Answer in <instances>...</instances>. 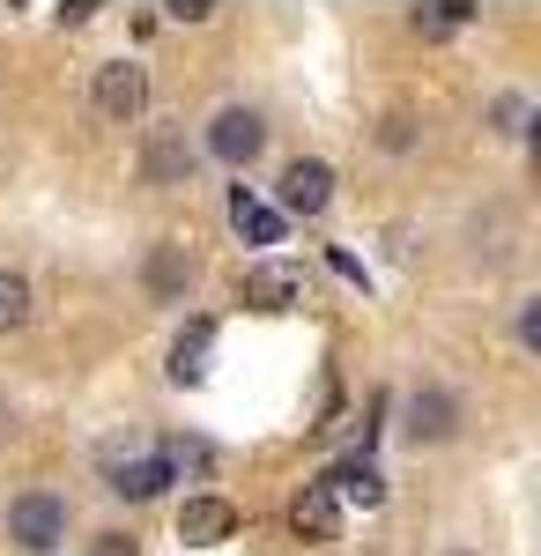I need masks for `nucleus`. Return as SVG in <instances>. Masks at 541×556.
<instances>
[{"instance_id": "6", "label": "nucleus", "mask_w": 541, "mask_h": 556, "mask_svg": "<svg viewBox=\"0 0 541 556\" xmlns=\"http://www.w3.org/2000/svg\"><path fill=\"white\" fill-rule=\"evenodd\" d=\"M334 201V172L319 164V156H297L290 172H282V208L290 215H319Z\"/></svg>"}, {"instance_id": "10", "label": "nucleus", "mask_w": 541, "mask_h": 556, "mask_svg": "<svg viewBox=\"0 0 541 556\" xmlns=\"http://www.w3.org/2000/svg\"><path fill=\"white\" fill-rule=\"evenodd\" d=\"M290 527L304 534V542H334V527H341V505L327 497V482H304L290 497Z\"/></svg>"}, {"instance_id": "5", "label": "nucleus", "mask_w": 541, "mask_h": 556, "mask_svg": "<svg viewBox=\"0 0 541 556\" xmlns=\"http://www.w3.org/2000/svg\"><path fill=\"white\" fill-rule=\"evenodd\" d=\"M230 534H238V505H230V497H186V505H178V542L215 549V542H230Z\"/></svg>"}, {"instance_id": "2", "label": "nucleus", "mask_w": 541, "mask_h": 556, "mask_svg": "<svg viewBox=\"0 0 541 556\" xmlns=\"http://www.w3.org/2000/svg\"><path fill=\"white\" fill-rule=\"evenodd\" d=\"M8 542H15V549H30V556L60 549V542H67V505H60V497H45V490L15 497V505H8Z\"/></svg>"}, {"instance_id": "16", "label": "nucleus", "mask_w": 541, "mask_h": 556, "mask_svg": "<svg viewBox=\"0 0 541 556\" xmlns=\"http://www.w3.org/2000/svg\"><path fill=\"white\" fill-rule=\"evenodd\" d=\"M467 15H475V8H460V0H445V8H430V15H416V30H423V38H453V30L467 23Z\"/></svg>"}, {"instance_id": "4", "label": "nucleus", "mask_w": 541, "mask_h": 556, "mask_svg": "<svg viewBox=\"0 0 541 556\" xmlns=\"http://www.w3.org/2000/svg\"><path fill=\"white\" fill-rule=\"evenodd\" d=\"M260 141H267V127H260V112L252 104H223L209 127V149L223 156V164H252L260 156Z\"/></svg>"}, {"instance_id": "3", "label": "nucleus", "mask_w": 541, "mask_h": 556, "mask_svg": "<svg viewBox=\"0 0 541 556\" xmlns=\"http://www.w3.org/2000/svg\"><path fill=\"white\" fill-rule=\"evenodd\" d=\"M104 475H112V490H119V497H156V490H164L171 482V468H164V453H156V445H104Z\"/></svg>"}, {"instance_id": "1", "label": "nucleus", "mask_w": 541, "mask_h": 556, "mask_svg": "<svg viewBox=\"0 0 541 556\" xmlns=\"http://www.w3.org/2000/svg\"><path fill=\"white\" fill-rule=\"evenodd\" d=\"M89 97H97V112H104L112 127H134L141 104H149V67H141V60H104L97 83H89Z\"/></svg>"}, {"instance_id": "12", "label": "nucleus", "mask_w": 541, "mask_h": 556, "mask_svg": "<svg viewBox=\"0 0 541 556\" xmlns=\"http://www.w3.org/2000/svg\"><path fill=\"white\" fill-rule=\"evenodd\" d=\"M230 223H238V238H252V245H282V215H275V208H260L246 186L230 193Z\"/></svg>"}, {"instance_id": "14", "label": "nucleus", "mask_w": 541, "mask_h": 556, "mask_svg": "<svg viewBox=\"0 0 541 556\" xmlns=\"http://www.w3.org/2000/svg\"><path fill=\"white\" fill-rule=\"evenodd\" d=\"M408 430H416V438H453V401H445L438 386L416 393V401H408Z\"/></svg>"}, {"instance_id": "8", "label": "nucleus", "mask_w": 541, "mask_h": 556, "mask_svg": "<svg viewBox=\"0 0 541 556\" xmlns=\"http://www.w3.org/2000/svg\"><path fill=\"white\" fill-rule=\"evenodd\" d=\"M246 304H260V312H290V304H304V275L282 267V260L252 267V275H246Z\"/></svg>"}, {"instance_id": "7", "label": "nucleus", "mask_w": 541, "mask_h": 556, "mask_svg": "<svg viewBox=\"0 0 541 556\" xmlns=\"http://www.w3.org/2000/svg\"><path fill=\"white\" fill-rule=\"evenodd\" d=\"M319 482H327V497H334V505H364V513H372L378 497H386V475L372 468V453L341 460V468H334V475H319Z\"/></svg>"}, {"instance_id": "15", "label": "nucleus", "mask_w": 541, "mask_h": 556, "mask_svg": "<svg viewBox=\"0 0 541 556\" xmlns=\"http://www.w3.org/2000/svg\"><path fill=\"white\" fill-rule=\"evenodd\" d=\"M15 327H30V282L0 267V334H15Z\"/></svg>"}, {"instance_id": "18", "label": "nucleus", "mask_w": 541, "mask_h": 556, "mask_svg": "<svg viewBox=\"0 0 541 556\" xmlns=\"http://www.w3.org/2000/svg\"><path fill=\"white\" fill-rule=\"evenodd\" d=\"M97 556H134V542H119V534H104V542H97Z\"/></svg>"}, {"instance_id": "13", "label": "nucleus", "mask_w": 541, "mask_h": 556, "mask_svg": "<svg viewBox=\"0 0 541 556\" xmlns=\"http://www.w3.org/2000/svg\"><path fill=\"white\" fill-rule=\"evenodd\" d=\"M186 282H193L186 245H156V260H149V290H156V298H186Z\"/></svg>"}, {"instance_id": "11", "label": "nucleus", "mask_w": 541, "mask_h": 556, "mask_svg": "<svg viewBox=\"0 0 541 556\" xmlns=\"http://www.w3.org/2000/svg\"><path fill=\"white\" fill-rule=\"evenodd\" d=\"M209 349H215V327H209V319H193V327L171 342V379L201 386V379H209Z\"/></svg>"}, {"instance_id": "9", "label": "nucleus", "mask_w": 541, "mask_h": 556, "mask_svg": "<svg viewBox=\"0 0 541 556\" xmlns=\"http://www.w3.org/2000/svg\"><path fill=\"white\" fill-rule=\"evenodd\" d=\"M141 172H149V186H186V172H193V149H186V134H178V127H156V134H149V156H141Z\"/></svg>"}, {"instance_id": "17", "label": "nucleus", "mask_w": 541, "mask_h": 556, "mask_svg": "<svg viewBox=\"0 0 541 556\" xmlns=\"http://www.w3.org/2000/svg\"><path fill=\"white\" fill-rule=\"evenodd\" d=\"M519 342H527V349L541 342V304H519Z\"/></svg>"}]
</instances>
